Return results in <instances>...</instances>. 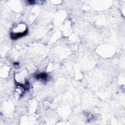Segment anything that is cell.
<instances>
[{
    "label": "cell",
    "mask_w": 125,
    "mask_h": 125,
    "mask_svg": "<svg viewBox=\"0 0 125 125\" xmlns=\"http://www.w3.org/2000/svg\"><path fill=\"white\" fill-rule=\"evenodd\" d=\"M28 86L29 85L28 82L25 83H19L17 85L15 90V97L18 98L21 97L24 94L25 91L27 90Z\"/></svg>",
    "instance_id": "7a4b0ae2"
},
{
    "label": "cell",
    "mask_w": 125,
    "mask_h": 125,
    "mask_svg": "<svg viewBox=\"0 0 125 125\" xmlns=\"http://www.w3.org/2000/svg\"><path fill=\"white\" fill-rule=\"evenodd\" d=\"M28 33V29L24 23H19L14 27L10 33L12 40H17L25 36Z\"/></svg>",
    "instance_id": "6da1fadb"
},
{
    "label": "cell",
    "mask_w": 125,
    "mask_h": 125,
    "mask_svg": "<svg viewBox=\"0 0 125 125\" xmlns=\"http://www.w3.org/2000/svg\"><path fill=\"white\" fill-rule=\"evenodd\" d=\"M35 77L37 79L43 81H46L47 80L48 76H47V75L45 73H41L39 74H36V75L35 76Z\"/></svg>",
    "instance_id": "3957f363"
}]
</instances>
